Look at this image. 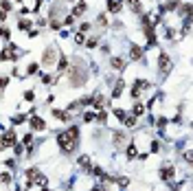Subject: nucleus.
<instances>
[{
  "mask_svg": "<svg viewBox=\"0 0 193 191\" xmlns=\"http://www.w3.org/2000/svg\"><path fill=\"white\" fill-rule=\"evenodd\" d=\"M158 68L162 70V73H169V70H171V59H169V55L162 53V51L158 55Z\"/></svg>",
  "mask_w": 193,
  "mask_h": 191,
  "instance_id": "obj_1",
  "label": "nucleus"
},
{
  "mask_svg": "<svg viewBox=\"0 0 193 191\" xmlns=\"http://www.w3.org/2000/svg\"><path fill=\"white\" fill-rule=\"evenodd\" d=\"M55 57H57V53H55L53 46H51V49H46V53H44V57H42L44 66H53V64H55Z\"/></svg>",
  "mask_w": 193,
  "mask_h": 191,
  "instance_id": "obj_2",
  "label": "nucleus"
},
{
  "mask_svg": "<svg viewBox=\"0 0 193 191\" xmlns=\"http://www.w3.org/2000/svg\"><path fill=\"white\" fill-rule=\"evenodd\" d=\"M121 7H123V0H110V2H108V9H110L112 13H118Z\"/></svg>",
  "mask_w": 193,
  "mask_h": 191,
  "instance_id": "obj_3",
  "label": "nucleus"
},
{
  "mask_svg": "<svg viewBox=\"0 0 193 191\" xmlns=\"http://www.w3.org/2000/svg\"><path fill=\"white\" fill-rule=\"evenodd\" d=\"M31 128H33V130H44V128H46V123L42 121L40 116H33V119H31Z\"/></svg>",
  "mask_w": 193,
  "mask_h": 191,
  "instance_id": "obj_4",
  "label": "nucleus"
},
{
  "mask_svg": "<svg viewBox=\"0 0 193 191\" xmlns=\"http://www.w3.org/2000/svg\"><path fill=\"white\" fill-rule=\"evenodd\" d=\"M160 176H162V180H171L174 178V167H165L160 171Z\"/></svg>",
  "mask_w": 193,
  "mask_h": 191,
  "instance_id": "obj_5",
  "label": "nucleus"
},
{
  "mask_svg": "<svg viewBox=\"0 0 193 191\" xmlns=\"http://www.w3.org/2000/svg\"><path fill=\"white\" fill-rule=\"evenodd\" d=\"M2 141H5L2 145H15V134H13V132H7Z\"/></svg>",
  "mask_w": 193,
  "mask_h": 191,
  "instance_id": "obj_6",
  "label": "nucleus"
},
{
  "mask_svg": "<svg viewBox=\"0 0 193 191\" xmlns=\"http://www.w3.org/2000/svg\"><path fill=\"white\" fill-rule=\"evenodd\" d=\"M132 59H145V57H143V51H140V46H136V44L132 46Z\"/></svg>",
  "mask_w": 193,
  "mask_h": 191,
  "instance_id": "obj_7",
  "label": "nucleus"
},
{
  "mask_svg": "<svg viewBox=\"0 0 193 191\" xmlns=\"http://www.w3.org/2000/svg\"><path fill=\"white\" fill-rule=\"evenodd\" d=\"M96 44H99V35H94V37H88V40H86V46H88V49H94Z\"/></svg>",
  "mask_w": 193,
  "mask_h": 191,
  "instance_id": "obj_8",
  "label": "nucleus"
},
{
  "mask_svg": "<svg viewBox=\"0 0 193 191\" xmlns=\"http://www.w3.org/2000/svg\"><path fill=\"white\" fill-rule=\"evenodd\" d=\"M123 123H125V128H134V125H136V116L132 114V116H127V119H123Z\"/></svg>",
  "mask_w": 193,
  "mask_h": 191,
  "instance_id": "obj_9",
  "label": "nucleus"
},
{
  "mask_svg": "<svg viewBox=\"0 0 193 191\" xmlns=\"http://www.w3.org/2000/svg\"><path fill=\"white\" fill-rule=\"evenodd\" d=\"M110 64H112L116 70H121V68H123V59H118V57H112V59H110Z\"/></svg>",
  "mask_w": 193,
  "mask_h": 191,
  "instance_id": "obj_10",
  "label": "nucleus"
},
{
  "mask_svg": "<svg viewBox=\"0 0 193 191\" xmlns=\"http://www.w3.org/2000/svg\"><path fill=\"white\" fill-rule=\"evenodd\" d=\"M86 11V2H79L77 7H75V11H72V15H79V13H84Z\"/></svg>",
  "mask_w": 193,
  "mask_h": 191,
  "instance_id": "obj_11",
  "label": "nucleus"
},
{
  "mask_svg": "<svg viewBox=\"0 0 193 191\" xmlns=\"http://www.w3.org/2000/svg\"><path fill=\"white\" fill-rule=\"evenodd\" d=\"M127 2H130V7L134 11H140V0H127Z\"/></svg>",
  "mask_w": 193,
  "mask_h": 191,
  "instance_id": "obj_12",
  "label": "nucleus"
},
{
  "mask_svg": "<svg viewBox=\"0 0 193 191\" xmlns=\"http://www.w3.org/2000/svg\"><path fill=\"white\" fill-rule=\"evenodd\" d=\"M0 37H2V40H9L11 35H9V29L7 27H0Z\"/></svg>",
  "mask_w": 193,
  "mask_h": 191,
  "instance_id": "obj_13",
  "label": "nucleus"
},
{
  "mask_svg": "<svg viewBox=\"0 0 193 191\" xmlns=\"http://www.w3.org/2000/svg\"><path fill=\"white\" fill-rule=\"evenodd\" d=\"M114 138H116V145H123V141H127V138H125L123 134H121V132H116V134H114Z\"/></svg>",
  "mask_w": 193,
  "mask_h": 191,
  "instance_id": "obj_14",
  "label": "nucleus"
},
{
  "mask_svg": "<svg viewBox=\"0 0 193 191\" xmlns=\"http://www.w3.org/2000/svg\"><path fill=\"white\" fill-rule=\"evenodd\" d=\"M136 108H134V116H138V114H143L145 112V108H143V103H134Z\"/></svg>",
  "mask_w": 193,
  "mask_h": 191,
  "instance_id": "obj_15",
  "label": "nucleus"
},
{
  "mask_svg": "<svg viewBox=\"0 0 193 191\" xmlns=\"http://www.w3.org/2000/svg\"><path fill=\"white\" fill-rule=\"evenodd\" d=\"M0 9L2 11H11V2L9 0H2V2H0Z\"/></svg>",
  "mask_w": 193,
  "mask_h": 191,
  "instance_id": "obj_16",
  "label": "nucleus"
},
{
  "mask_svg": "<svg viewBox=\"0 0 193 191\" xmlns=\"http://www.w3.org/2000/svg\"><path fill=\"white\" fill-rule=\"evenodd\" d=\"M18 27H20V29H29V27H31V20H20Z\"/></svg>",
  "mask_w": 193,
  "mask_h": 191,
  "instance_id": "obj_17",
  "label": "nucleus"
},
{
  "mask_svg": "<svg viewBox=\"0 0 193 191\" xmlns=\"http://www.w3.org/2000/svg\"><path fill=\"white\" fill-rule=\"evenodd\" d=\"M27 73H29V75H35V73H40V68H37V64H31Z\"/></svg>",
  "mask_w": 193,
  "mask_h": 191,
  "instance_id": "obj_18",
  "label": "nucleus"
},
{
  "mask_svg": "<svg viewBox=\"0 0 193 191\" xmlns=\"http://www.w3.org/2000/svg\"><path fill=\"white\" fill-rule=\"evenodd\" d=\"M66 64H68V62H66V57H62V59H59V66H57V68H59V73H64V70H66Z\"/></svg>",
  "mask_w": 193,
  "mask_h": 191,
  "instance_id": "obj_19",
  "label": "nucleus"
},
{
  "mask_svg": "<svg viewBox=\"0 0 193 191\" xmlns=\"http://www.w3.org/2000/svg\"><path fill=\"white\" fill-rule=\"evenodd\" d=\"M84 121H86V123L94 121V114H92V112H86V114H84Z\"/></svg>",
  "mask_w": 193,
  "mask_h": 191,
  "instance_id": "obj_20",
  "label": "nucleus"
},
{
  "mask_svg": "<svg viewBox=\"0 0 193 191\" xmlns=\"http://www.w3.org/2000/svg\"><path fill=\"white\" fill-rule=\"evenodd\" d=\"M96 22H99L101 27H105V24H108V20H105V13H101V15H99V20H96Z\"/></svg>",
  "mask_w": 193,
  "mask_h": 191,
  "instance_id": "obj_21",
  "label": "nucleus"
},
{
  "mask_svg": "<svg viewBox=\"0 0 193 191\" xmlns=\"http://www.w3.org/2000/svg\"><path fill=\"white\" fill-rule=\"evenodd\" d=\"M114 114H116V119H118V121H123V119H125V112H123V110H116Z\"/></svg>",
  "mask_w": 193,
  "mask_h": 191,
  "instance_id": "obj_22",
  "label": "nucleus"
},
{
  "mask_svg": "<svg viewBox=\"0 0 193 191\" xmlns=\"http://www.w3.org/2000/svg\"><path fill=\"white\" fill-rule=\"evenodd\" d=\"M22 143H24V145H31V143H33V136H31V134H27V136H24V141H22Z\"/></svg>",
  "mask_w": 193,
  "mask_h": 191,
  "instance_id": "obj_23",
  "label": "nucleus"
},
{
  "mask_svg": "<svg viewBox=\"0 0 193 191\" xmlns=\"http://www.w3.org/2000/svg\"><path fill=\"white\" fill-rule=\"evenodd\" d=\"M72 22H75V15H66V20H64V24L68 27V24H72Z\"/></svg>",
  "mask_w": 193,
  "mask_h": 191,
  "instance_id": "obj_24",
  "label": "nucleus"
},
{
  "mask_svg": "<svg viewBox=\"0 0 193 191\" xmlns=\"http://www.w3.org/2000/svg\"><path fill=\"white\" fill-rule=\"evenodd\" d=\"M7 84H9V79H7V77H0V90H2Z\"/></svg>",
  "mask_w": 193,
  "mask_h": 191,
  "instance_id": "obj_25",
  "label": "nucleus"
},
{
  "mask_svg": "<svg viewBox=\"0 0 193 191\" xmlns=\"http://www.w3.org/2000/svg\"><path fill=\"white\" fill-rule=\"evenodd\" d=\"M33 97H35V94H33V92H31V90H29V92H27V94H24V99H27V101H33Z\"/></svg>",
  "mask_w": 193,
  "mask_h": 191,
  "instance_id": "obj_26",
  "label": "nucleus"
},
{
  "mask_svg": "<svg viewBox=\"0 0 193 191\" xmlns=\"http://www.w3.org/2000/svg\"><path fill=\"white\" fill-rule=\"evenodd\" d=\"M90 29V22H84V24H81V33H86Z\"/></svg>",
  "mask_w": 193,
  "mask_h": 191,
  "instance_id": "obj_27",
  "label": "nucleus"
},
{
  "mask_svg": "<svg viewBox=\"0 0 193 191\" xmlns=\"http://www.w3.org/2000/svg\"><path fill=\"white\" fill-rule=\"evenodd\" d=\"M105 119H108V112H101V114H99V121L103 123V121H105Z\"/></svg>",
  "mask_w": 193,
  "mask_h": 191,
  "instance_id": "obj_28",
  "label": "nucleus"
},
{
  "mask_svg": "<svg viewBox=\"0 0 193 191\" xmlns=\"http://www.w3.org/2000/svg\"><path fill=\"white\" fill-rule=\"evenodd\" d=\"M127 156H130V158H132V156H136V150H134V147H130V150H127Z\"/></svg>",
  "mask_w": 193,
  "mask_h": 191,
  "instance_id": "obj_29",
  "label": "nucleus"
},
{
  "mask_svg": "<svg viewBox=\"0 0 193 191\" xmlns=\"http://www.w3.org/2000/svg\"><path fill=\"white\" fill-rule=\"evenodd\" d=\"M94 191H103V189H101V187H96V189H94Z\"/></svg>",
  "mask_w": 193,
  "mask_h": 191,
  "instance_id": "obj_30",
  "label": "nucleus"
},
{
  "mask_svg": "<svg viewBox=\"0 0 193 191\" xmlns=\"http://www.w3.org/2000/svg\"><path fill=\"white\" fill-rule=\"evenodd\" d=\"M68 2H75V0H68Z\"/></svg>",
  "mask_w": 193,
  "mask_h": 191,
  "instance_id": "obj_31",
  "label": "nucleus"
},
{
  "mask_svg": "<svg viewBox=\"0 0 193 191\" xmlns=\"http://www.w3.org/2000/svg\"><path fill=\"white\" fill-rule=\"evenodd\" d=\"M0 147H5V145H2V143H0Z\"/></svg>",
  "mask_w": 193,
  "mask_h": 191,
  "instance_id": "obj_32",
  "label": "nucleus"
},
{
  "mask_svg": "<svg viewBox=\"0 0 193 191\" xmlns=\"http://www.w3.org/2000/svg\"><path fill=\"white\" fill-rule=\"evenodd\" d=\"M18 2H22V0H18Z\"/></svg>",
  "mask_w": 193,
  "mask_h": 191,
  "instance_id": "obj_33",
  "label": "nucleus"
}]
</instances>
